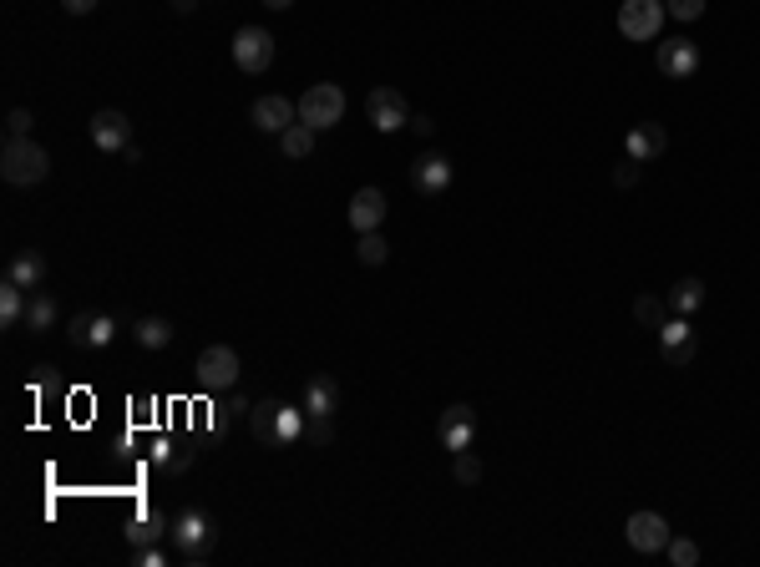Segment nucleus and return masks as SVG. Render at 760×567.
Masks as SVG:
<instances>
[{
  "mask_svg": "<svg viewBox=\"0 0 760 567\" xmlns=\"http://www.w3.org/2000/svg\"><path fill=\"white\" fill-rule=\"evenodd\" d=\"M411 188H416L421 198L446 193V188H451V162H446L441 152H421V157L411 162Z\"/></svg>",
  "mask_w": 760,
  "mask_h": 567,
  "instance_id": "14",
  "label": "nucleus"
},
{
  "mask_svg": "<svg viewBox=\"0 0 760 567\" xmlns=\"http://www.w3.org/2000/svg\"><path fill=\"white\" fill-rule=\"evenodd\" d=\"M193 6H198V0H173V11H178V16H188Z\"/></svg>",
  "mask_w": 760,
  "mask_h": 567,
  "instance_id": "39",
  "label": "nucleus"
},
{
  "mask_svg": "<svg viewBox=\"0 0 760 567\" xmlns=\"http://www.w3.org/2000/svg\"><path fill=\"white\" fill-rule=\"evenodd\" d=\"M411 132H416V137H431V117H411Z\"/></svg>",
  "mask_w": 760,
  "mask_h": 567,
  "instance_id": "38",
  "label": "nucleus"
},
{
  "mask_svg": "<svg viewBox=\"0 0 760 567\" xmlns=\"http://www.w3.org/2000/svg\"><path fill=\"white\" fill-rule=\"evenodd\" d=\"M659 360L674 365V370H684V365L695 360V330L684 324V314H669V319L659 324Z\"/></svg>",
  "mask_w": 760,
  "mask_h": 567,
  "instance_id": "9",
  "label": "nucleus"
},
{
  "mask_svg": "<svg viewBox=\"0 0 760 567\" xmlns=\"http://www.w3.org/2000/svg\"><path fill=\"white\" fill-rule=\"evenodd\" d=\"M451 476L462 481V486H477V481H482V456H472V451H456V466H451Z\"/></svg>",
  "mask_w": 760,
  "mask_h": 567,
  "instance_id": "29",
  "label": "nucleus"
},
{
  "mask_svg": "<svg viewBox=\"0 0 760 567\" xmlns=\"http://www.w3.org/2000/svg\"><path fill=\"white\" fill-rule=\"evenodd\" d=\"M279 152H284V157H294V162H299V157H310V152H315V127H310V122L284 127V132H279Z\"/></svg>",
  "mask_w": 760,
  "mask_h": 567,
  "instance_id": "26",
  "label": "nucleus"
},
{
  "mask_svg": "<svg viewBox=\"0 0 760 567\" xmlns=\"http://www.w3.org/2000/svg\"><path fill=\"white\" fill-rule=\"evenodd\" d=\"M624 537H629L634 552H664V547H669V522H664L659 512H634V517L624 522Z\"/></svg>",
  "mask_w": 760,
  "mask_h": 567,
  "instance_id": "13",
  "label": "nucleus"
},
{
  "mask_svg": "<svg viewBox=\"0 0 760 567\" xmlns=\"http://www.w3.org/2000/svg\"><path fill=\"white\" fill-rule=\"evenodd\" d=\"M634 319L644 324V330H659V324L669 319V299H659V294H639V299H634Z\"/></svg>",
  "mask_w": 760,
  "mask_h": 567,
  "instance_id": "28",
  "label": "nucleus"
},
{
  "mask_svg": "<svg viewBox=\"0 0 760 567\" xmlns=\"http://www.w3.org/2000/svg\"><path fill=\"white\" fill-rule=\"evenodd\" d=\"M92 147L97 152H127L132 147V122H127V112H117V107H102V112H92Z\"/></svg>",
  "mask_w": 760,
  "mask_h": 567,
  "instance_id": "11",
  "label": "nucleus"
},
{
  "mask_svg": "<svg viewBox=\"0 0 760 567\" xmlns=\"http://www.w3.org/2000/svg\"><path fill=\"white\" fill-rule=\"evenodd\" d=\"M6 279H11V284H21V289H31V294H36V284H41V279H46V259H41V254H36V249H21V254H16V259H11V264H6Z\"/></svg>",
  "mask_w": 760,
  "mask_h": 567,
  "instance_id": "21",
  "label": "nucleus"
},
{
  "mask_svg": "<svg viewBox=\"0 0 760 567\" xmlns=\"http://www.w3.org/2000/svg\"><path fill=\"white\" fill-rule=\"evenodd\" d=\"M664 147H669V132H664L659 122H639V127L624 137V152H629V157H639V162L664 157Z\"/></svg>",
  "mask_w": 760,
  "mask_h": 567,
  "instance_id": "19",
  "label": "nucleus"
},
{
  "mask_svg": "<svg viewBox=\"0 0 760 567\" xmlns=\"http://www.w3.org/2000/svg\"><path fill=\"white\" fill-rule=\"evenodd\" d=\"M46 173H51V152L36 137H6V147H0V178L11 188H36V183H46Z\"/></svg>",
  "mask_w": 760,
  "mask_h": 567,
  "instance_id": "1",
  "label": "nucleus"
},
{
  "mask_svg": "<svg viewBox=\"0 0 760 567\" xmlns=\"http://www.w3.org/2000/svg\"><path fill=\"white\" fill-rule=\"evenodd\" d=\"M664 552H669V562H674V567H700V547H695L690 537H669V547H664Z\"/></svg>",
  "mask_w": 760,
  "mask_h": 567,
  "instance_id": "30",
  "label": "nucleus"
},
{
  "mask_svg": "<svg viewBox=\"0 0 760 567\" xmlns=\"http://www.w3.org/2000/svg\"><path fill=\"white\" fill-rule=\"evenodd\" d=\"M168 542H173L183 557H203V552L218 542V522H213L203 507H188V512H178V517H173Z\"/></svg>",
  "mask_w": 760,
  "mask_h": 567,
  "instance_id": "3",
  "label": "nucleus"
},
{
  "mask_svg": "<svg viewBox=\"0 0 760 567\" xmlns=\"http://www.w3.org/2000/svg\"><path fill=\"white\" fill-rule=\"evenodd\" d=\"M31 127H36V112H31V107H11V117H6V137H31Z\"/></svg>",
  "mask_w": 760,
  "mask_h": 567,
  "instance_id": "32",
  "label": "nucleus"
},
{
  "mask_svg": "<svg viewBox=\"0 0 760 567\" xmlns=\"http://www.w3.org/2000/svg\"><path fill=\"white\" fill-rule=\"evenodd\" d=\"M26 309H31V289L21 284H0V324H26Z\"/></svg>",
  "mask_w": 760,
  "mask_h": 567,
  "instance_id": "25",
  "label": "nucleus"
},
{
  "mask_svg": "<svg viewBox=\"0 0 760 567\" xmlns=\"http://www.w3.org/2000/svg\"><path fill=\"white\" fill-rule=\"evenodd\" d=\"M304 441H310V446H330V441H335V416H310Z\"/></svg>",
  "mask_w": 760,
  "mask_h": 567,
  "instance_id": "31",
  "label": "nucleus"
},
{
  "mask_svg": "<svg viewBox=\"0 0 760 567\" xmlns=\"http://www.w3.org/2000/svg\"><path fill=\"white\" fill-rule=\"evenodd\" d=\"M61 6H66V16H92L102 0H61Z\"/></svg>",
  "mask_w": 760,
  "mask_h": 567,
  "instance_id": "35",
  "label": "nucleus"
},
{
  "mask_svg": "<svg viewBox=\"0 0 760 567\" xmlns=\"http://www.w3.org/2000/svg\"><path fill=\"white\" fill-rule=\"evenodd\" d=\"M137 567H163V552L158 547H137Z\"/></svg>",
  "mask_w": 760,
  "mask_h": 567,
  "instance_id": "37",
  "label": "nucleus"
},
{
  "mask_svg": "<svg viewBox=\"0 0 760 567\" xmlns=\"http://www.w3.org/2000/svg\"><path fill=\"white\" fill-rule=\"evenodd\" d=\"M664 0H624L619 6V31L624 41H654L664 31Z\"/></svg>",
  "mask_w": 760,
  "mask_h": 567,
  "instance_id": "6",
  "label": "nucleus"
},
{
  "mask_svg": "<svg viewBox=\"0 0 760 567\" xmlns=\"http://www.w3.org/2000/svg\"><path fill=\"white\" fill-rule=\"evenodd\" d=\"M223 411H228V416H249V411H254V400H244V395L234 390V400H223Z\"/></svg>",
  "mask_w": 760,
  "mask_h": 567,
  "instance_id": "36",
  "label": "nucleus"
},
{
  "mask_svg": "<svg viewBox=\"0 0 760 567\" xmlns=\"http://www.w3.org/2000/svg\"><path fill=\"white\" fill-rule=\"evenodd\" d=\"M264 6H269V11H289V6H294V0H264Z\"/></svg>",
  "mask_w": 760,
  "mask_h": 567,
  "instance_id": "40",
  "label": "nucleus"
},
{
  "mask_svg": "<svg viewBox=\"0 0 760 567\" xmlns=\"http://www.w3.org/2000/svg\"><path fill=\"white\" fill-rule=\"evenodd\" d=\"M340 117H345V92L335 81H315V87L299 97V122H310L315 132H330Z\"/></svg>",
  "mask_w": 760,
  "mask_h": 567,
  "instance_id": "4",
  "label": "nucleus"
},
{
  "mask_svg": "<svg viewBox=\"0 0 760 567\" xmlns=\"http://www.w3.org/2000/svg\"><path fill=\"white\" fill-rule=\"evenodd\" d=\"M249 431H254V441L259 446H284V400H254V411H249Z\"/></svg>",
  "mask_w": 760,
  "mask_h": 567,
  "instance_id": "15",
  "label": "nucleus"
},
{
  "mask_svg": "<svg viewBox=\"0 0 760 567\" xmlns=\"http://www.w3.org/2000/svg\"><path fill=\"white\" fill-rule=\"evenodd\" d=\"M654 66L669 76V81H684V76H695L700 71V46L695 41H659V51H654Z\"/></svg>",
  "mask_w": 760,
  "mask_h": 567,
  "instance_id": "12",
  "label": "nucleus"
},
{
  "mask_svg": "<svg viewBox=\"0 0 760 567\" xmlns=\"http://www.w3.org/2000/svg\"><path fill=\"white\" fill-rule=\"evenodd\" d=\"M355 259L365 264V269H380L391 259V243L380 238V228H370V233H360V243H355Z\"/></svg>",
  "mask_w": 760,
  "mask_h": 567,
  "instance_id": "27",
  "label": "nucleus"
},
{
  "mask_svg": "<svg viewBox=\"0 0 760 567\" xmlns=\"http://www.w3.org/2000/svg\"><path fill=\"white\" fill-rule=\"evenodd\" d=\"M26 324H31V335L56 330V324H61V304H56V294L36 289V294H31V309H26Z\"/></svg>",
  "mask_w": 760,
  "mask_h": 567,
  "instance_id": "23",
  "label": "nucleus"
},
{
  "mask_svg": "<svg viewBox=\"0 0 760 567\" xmlns=\"http://www.w3.org/2000/svg\"><path fill=\"white\" fill-rule=\"evenodd\" d=\"M193 375H198V385H203L208 395L239 390V350H234V345H208V350L198 355Z\"/></svg>",
  "mask_w": 760,
  "mask_h": 567,
  "instance_id": "2",
  "label": "nucleus"
},
{
  "mask_svg": "<svg viewBox=\"0 0 760 567\" xmlns=\"http://www.w3.org/2000/svg\"><path fill=\"white\" fill-rule=\"evenodd\" d=\"M66 340L71 345H82V350H107L117 340V319L112 314H87V309H76L66 319Z\"/></svg>",
  "mask_w": 760,
  "mask_h": 567,
  "instance_id": "8",
  "label": "nucleus"
},
{
  "mask_svg": "<svg viewBox=\"0 0 760 567\" xmlns=\"http://www.w3.org/2000/svg\"><path fill=\"white\" fill-rule=\"evenodd\" d=\"M249 122H254L259 132H274V137H279L284 127L299 122V102H289V97H279V92H274V97H259V102L249 107Z\"/></svg>",
  "mask_w": 760,
  "mask_h": 567,
  "instance_id": "16",
  "label": "nucleus"
},
{
  "mask_svg": "<svg viewBox=\"0 0 760 567\" xmlns=\"http://www.w3.org/2000/svg\"><path fill=\"white\" fill-rule=\"evenodd\" d=\"M304 411H310V416H335L340 411L335 375H310V385H304Z\"/></svg>",
  "mask_w": 760,
  "mask_h": 567,
  "instance_id": "20",
  "label": "nucleus"
},
{
  "mask_svg": "<svg viewBox=\"0 0 760 567\" xmlns=\"http://www.w3.org/2000/svg\"><path fill=\"white\" fill-rule=\"evenodd\" d=\"M386 213H391V203H386V193H380V188H360L355 198H350V228L355 233H370V228H380V223H386Z\"/></svg>",
  "mask_w": 760,
  "mask_h": 567,
  "instance_id": "17",
  "label": "nucleus"
},
{
  "mask_svg": "<svg viewBox=\"0 0 760 567\" xmlns=\"http://www.w3.org/2000/svg\"><path fill=\"white\" fill-rule=\"evenodd\" d=\"M472 431H477V411H472L467 400H451L446 411H441V421H436L441 446H446V451H467V446H472Z\"/></svg>",
  "mask_w": 760,
  "mask_h": 567,
  "instance_id": "10",
  "label": "nucleus"
},
{
  "mask_svg": "<svg viewBox=\"0 0 760 567\" xmlns=\"http://www.w3.org/2000/svg\"><path fill=\"white\" fill-rule=\"evenodd\" d=\"M234 66L244 76H264L274 66V36L264 26H239L234 31Z\"/></svg>",
  "mask_w": 760,
  "mask_h": 567,
  "instance_id": "5",
  "label": "nucleus"
},
{
  "mask_svg": "<svg viewBox=\"0 0 760 567\" xmlns=\"http://www.w3.org/2000/svg\"><path fill=\"white\" fill-rule=\"evenodd\" d=\"M639 173H644V162H639V157H624L619 168H614V183H619V188H634Z\"/></svg>",
  "mask_w": 760,
  "mask_h": 567,
  "instance_id": "34",
  "label": "nucleus"
},
{
  "mask_svg": "<svg viewBox=\"0 0 760 567\" xmlns=\"http://www.w3.org/2000/svg\"><path fill=\"white\" fill-rule=\"evenodd\" d=\"M132 340H137L142 350H168V345H173V324H168L163 314H147V319L132 324Z\"/></svg>",
  "mask_w": 760,
  "mask_h": 567,
  "instance_id": "22",
  "label": "nucleus"
},
{
  "mask_svg": "<svg viewBox=\"0 0 760 567\" xmlns=\"http://www.w3.org/2000/svg\"><path fill=\"white\" fill-rule=\"evenodd\" d=\"M664 11L674 21H700L705 16V0H664Z\"/></svg>",
  "mask_w": 760,
  "mask_h": 567,
  "instance_id": "33",
  "label": "nucleus"
},
{
  "mask_svg": "<svg viewBox=\"0 0 760 567\" xmlns=\"http://www.w3.org/2000/svg\"><path fill=\"white\" fill-rule=\"evenodd\" d=\"M168 532H173V522H168L158 507H142V512L127 522V542H132V547H158Z\"/></svg>",
  "mask_w": 760,
  "mask_h": 567,
  "instance_id": "18",
  "label": "nucleus"
},
{
  "mask_svg": "<svg viewBox=\"0 0 760 567\" xmlns=\"http://www.w3.org/2000/svg\"><path fill=\"white\" fill-rule=\"evenodd\" d=\"M705 294H710V289H705V279H695V274H690V279H679V284L669 289V309L690 319L695 309H705Z\"/></svg>",
  "mask_w": 760,
  "mask_h": 567,
  "instance_id": "24",
  "label": "nucleus"
},
{
  "mask_svg": "<svg viewBox=\"0 0 760 567\" xmlns=\"http://www.w3.org/2000/svg\"><path fill=\"white\" fill-rule=\"evenodd\" d=\"M365 117H370L375 132H401V127H411V107H406V97H401L396 87H375V92L365 97Z\"/></svg>",
  "mask_w": 760,
  "mask_h": 567,
  "instance_id": "7",
  "label": "nucleus"
}]
</instances>
